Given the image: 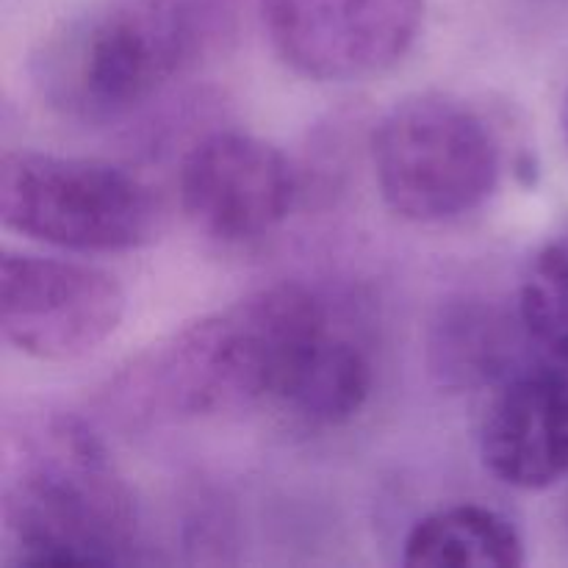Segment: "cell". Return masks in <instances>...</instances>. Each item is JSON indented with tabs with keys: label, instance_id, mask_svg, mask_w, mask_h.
Wrapping results in <instances>:
<instances>
[{
	"label": "cell",
	"instance_id": "1",
	"mask_svg": "<svg viewBox=\"0 0 568 568\" xmlns=\"http://www.w3.org/2000/svg\"><path fill=\"white\" fill-rule=\"evenodd\" d=\"M331 314L300 283L250 292L139 355L120 397L155 419H205L277 403Z\"/></svg>",
	"mask_w": 568,
	"mask_h": 568
},
{
	"label": "cell",
	"instance_id": "2",
	"mask_svg": "<svg viewBox=\"0 0 568 568\" xmlns=\"http://www.w3.org/2000/svg\"><path fill=\"white\" fill-rule=\"evenodd\" d=\"M3 521L14 564L89 568L125 564L136 503L83 422L50 416L6 444Z\"/></svg>",
	"mask_w": 568,
	"mask_h": 568
},
{
	"label": "cell",
	"instance_id": "3",
	"mask_svg": "<svg viewBox=\"0 0 568 568\" xmlns=\"http://www.w3.org/2000/svg\"><path fill=\"white\" fill-rule=\"evenodd\" d=\"M369 148L383 203L419 225L471 214L491 197L503 175L494 131L453 94L399 100L381 116Z\"/></svg>",
	"mask_w": 568,
	"mask_h": 568
},
{
	"label": "cell",
	"instance_id": "4",
	"mask_svg": "<svg viewBox=\"0 0 568 568\" xmlns=\"http://www.w3.org/2000/svg\"><path fill=\"white\" fill-rule=\"evenodd\" d=\"M0 220L31 242L72 253H125L159 227L153 189L125 166L9 150L0 161Z\"/></svg>",
	"mask_w": 568,
	"mask_h": 568
},
{
	"label": "cell",
	"instance_id": "5",
	"mask_svg": "<svg viewBox=\"0 0 568 568\" xmlns=\"http://www.w3.org/2000/svg\"><path fill=\"white\" fill-rule=\"evenodd\" d=\"M122 316L125 288L100 266L28 253L0 261V331L28 358H87L114 336Z\"/></svg>",
	"mask_w": 568,
	"mask_h": 568
},
{
	"label": "cell",
	"instance_id": "6",
	"mask_svg": "<svg viewBox=\"0 0 568 568\" xmlns=\"http://www.w3.org/2000/svg\"><path fill=\"white\" fill-rule=\"evenodd\" d=\"M261 17L288 70L349 83L381 75L410 53L425 0H261Z\"/></svg>",
	"mask_w": 568,
	"mask_h": 568
},
{
	"label": "cell",
	"instance_id": "7",
	"mask_svg": "<svg viewBox=\"0 0 568 568\" xmlns=\"http://www.w3.org/2000/svg\"><path fill=\"white\" fill-rule=\"evenodd\" d=\"M189 67L170 33L139 3L89 22L50 59L48 87L70 114L120 120Z\"/></svg>",
	"mask_w": 568,
	"mask_h": 568
},
{
	"label": "cell",
	"instance_id": "8",
	"mask_svg": "<svg viewBox=\"0 0 568 568\" xmlns=\"http://www.w3.org/2000/svg\"><path fill=\"white\" fill-rule=\"evenodd\" d=\"M297 172L258 136L220 131L194 144L181 166V205L192 225L225 244L264 239L292 214Z\"/></svg>",
	"mask_w": 568,
	"mask_h": 568
},
{
	"label": "cell",
	"instance_id": "9",
	"mask_svg": "<svg viewBox=\"0 0 568 568\" xmlns=\"http://www.w3.org/2000/svg\"><path fill=\"white\" fill-rule=\"evenodd\" d=\"M486 469L519 491L568 477V375L527 369L503 383L480 430Z\"/></svg>",
	"mask_w": 568,
	"mask_h": 568
},
{
	"label": "cell",
	"instance_id": "10",
	"mask_svg": "<svg viewBox=\"0 0 568 568\" xmlns=\"http://www.w3.org/2000/svg\"><path fill=\"white\" fill-rule=\"evenodd\" d=\"M516 344L519 333L505 311L483 300H460L430 322L427 364L433 377L455 392L494 386L519 375Z\"/></svg>",
	"mask_w": 568,
	"mask_h": 568
},
{
	"label": "cell",
	"instance_id": "11",
	"mask_svg": "<svg viewBox=\"0 0 568 568\" xmlns=\"http://www.w3.org/2000/svg\"><path fill=\"white\" fill-rule=\"evenodd\" d=\"M519 530L486 505H453L410 527L403 564L410 568H519L525 566Z\"/></svg>",
	"mask_w": 568,
	"mask_h": 568
},
{
	"label": "cell",
	"instance_id": "12",
	"mask_svg": "<svg viewBox=\"0 0 568 568\" xmlns=\"http://www.w3.org/2000/svg\"><path fill=\"white\" fill-rule=\"evenodd\" d=\"M372 361L347 336L327 327L294 375L288 377L277 405L316 427H338L353 422L369 403Z\"/></svg>",
	"mask_w": 568,
	"mask_h": 568
},
{
	"label": "cell",
	"instance_id": "13",
	"mask_svg": "<svg viewBox=\"0 0 568 568\" xmlns=\"http://www.w3.org/2000/svg\"><path fill=\"white\" fill-rule=\"evenodd\" d=\"M519 320L538 347L568 366V233L549 242L527 266Z\"/></svg>",
	"mask_w": 568,
	"mask_h": 568
},
{
	"label": "cell",
	"instance_id": "14",
	"mask_svg": "<svg viewBox=\"0 0 568 568\" xmlns=\"http://www.w3.org/2000/svg\"><path fill=\"white\" fill-rule=\"evenodd\" d=\"M560 125H564V136H566V144H568V92L564 98V105H560Z\"/></svg>",
	"mask_w": 568,
	"mask_h": 568
},
{
	"label": "cell",
	"instance_id": "15",
	"mask_svg": "<svg viewBox=\"0 0 568 568\" xmlns=\"http://www.w3.org/2000/svg\"><path fill=\"white\" fill-rule=\"evenodd\" d=\"M564 521H566V532H568V494H566V508H564Z\"/></svg>",
	"mask_w": 568,
	"mask_h": 568
}]
</instances>
